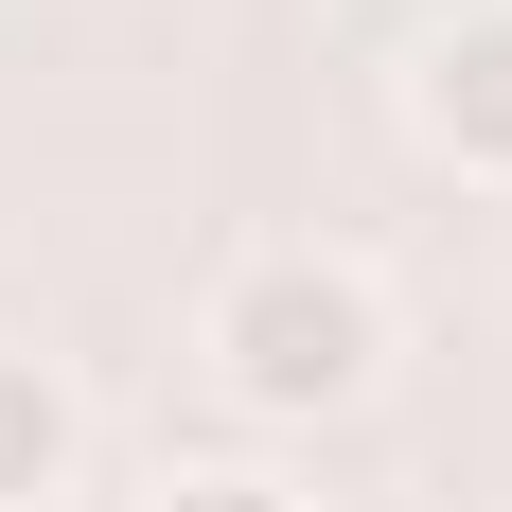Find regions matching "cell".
I'll list each match as a JSON object with an SVG mask.
<instances>
[{
  "label": "cell",
  "instance_id": "2",
  "mask_svg": "<svg viewBox=\"0 0 512 512\" xmlns=\"http://www.w3.org/2000/svg\"><path fill=\"white\" fill-rule=\"evenodd\" d=\"M407 142L442 159V177H495V195H512V0L424 18V53H407Z\"/></svg>",
  "mask_w": 512,
  "mask_h": 512
},
{
  "label": "cell",
  "instance_id": "4",
  "mask_svg": "<svg viewBox=\"0 0 512 512\" xmlns=\"http://www.w3.org/2000/svg\"><path fill=\"white\" fill-rule=\"evenodd\" d=\"M142 512H301V495H283L265 460H159V477H142Z\"/></svg>",
  "mask_w": 512,
  "mask_h": 512
},
{
  "label": "cell",
  "instance_id": "3",
  "mask_svg": "<svg viewBox=\"0 0 512 512\" xmlns=\"http://www.w3.org/2000/svg\"><path fill=\"white\" fill-rule=\"evenodd\" d=\"M71 460H89V407H71V371L0 336V512H53V495H71Z\"/></svg>",
  "mask_w": 512,
  "mask_h": 512
},
{
  "label": "cell",
  "instance_id": "1",
  "mask_svg": "<svg viewBox=\"0 0 512 512\" xmlns=\"http://www.w3.org/2000/svg\"><path fill=\"white\" fill-rule=\"evenodd\" d=\"M195 371H212V407H248V424H336L389 371V283L354 248H301V230L230 248L212 301H195Z\"/></svg>",
  "mask_w": 512,
  "mask_h": 512
}]
</instances>
